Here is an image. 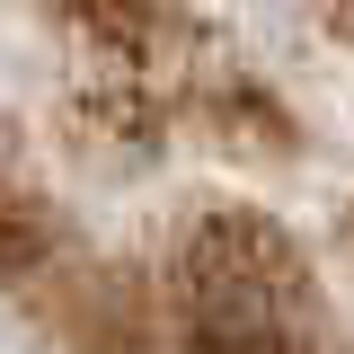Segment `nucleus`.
Segmentation results:
<instances>
[{
  "instance_id": "nucleus-1",
  "label": "nucleus",
  "mask_w": 354,
  "mask_h": 354,
  "mask_svg": "<svg viewBox=\"0 0 354 354\" xmlns=\"http://www.w3.org/2000/svg\"><path fill=\"white\" fill-rule=\"evenodd\" d=\"M44 310L80 354H151L160 346V310L133 274H71V283L44 292Z\"/></svg>"
},
{
  "instance_id": "nucleus-2",
  "label": "nucleus",
  "mask_w": 354,
  "mask_h": 354,
  "mask_svg": "<svg viewBox=\"0 0 354 354\" xmlns=\"http://www.w3.org/2000/svg\"><path fill=\"white\" fill-rule=\"evenodd\" d=\"M53 239H62V221L44 204V186L27 177V160L9 151V133H0V274H44Z\"/></svg>"
}]
</instances>
